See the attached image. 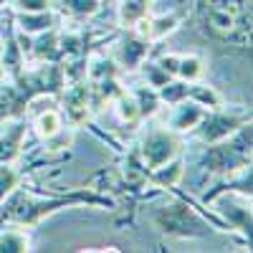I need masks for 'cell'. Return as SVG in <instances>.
<instances>
[{"instance_id": "cell-19", "label": "cell", "mask_w": 253, "mask_h": 253, "mask_svg": "<svg viewBox=\"0 0 253 253\" xmlns=\"http://www.w3.org/2000/svg\"><path fill=\"white\" fill-rule=\"evenodd\" d=\"M187 99L195 101V104H200L203 109H218V107H223V104H225L223 94H220L215 86L205 84L203 79L190 81V86H187Z\"/></svg>"}, {"instance_id": "cell-9", "label": "cell", "mask_w": 253, "mask_h": 253, "mask_svg": "<svg viewBox=\"0 0 253 253\" xmlns=\"http://www.w3.org/2000/svg\"><path fill=\"white\" fill-rule=\"evenodd\" d=\"M152 48H155V43H150V41L142 38L134 31H122L119 36L112 38V58L117 61L122 74L137 71L139 63L147 56H152Z\"/></svg>"}, {"instance_id": "cell-10", "label": "cell", "mask_w": 253, "mask_h": 253, "mask_svg": "<svg viewBox=\"0 0 253 253\" xmlns=\"http://www.w3.org/2000/svg\"><path fill=\"white\" fill-rule=\"evenodd\" d=\"M0 63H3V71L5 79H15L18 74H23V69L28 66V58L23 53V46L18 41L15 26H13V18L8 13V23L0 33Z\"/></svg>"}, {"instance_id": "cell-5", "label": "cell", "mask_w": 253, "mask_h": 253, "mask_svg": "<svg viewBox=\"0 0 253 253\" xmlns=\"http://www.w3.org/2000/svg\"><path fill=\"white\" fill-rule=\"evenodd\" d=\"M134 152L147 170H155V167L185 155V137L165 124H150L134 144Z\"/></svg>"}, {"instance_id": "cell-23", "label": "cell", "mask_w": 253, "mask_h": 253, "mask_svg": "<svg viewBox=\"0 0 253 253\" xmlns=\"http://www.w3.org/2000/svg\"><path fill=\"white\" fill-rule=\"evenodd\" d=\"M28 172L31 167H20V162H0V203L23 182Z\"/></svg>"}, {"instance_id": "cell-27", "label": "cell", "mask_w": 253, "mask_h": 253, "mask_svg": "<svg viewBox=\"0 0 253 253\" xmlns=\"http://www.w3.org/2000/svg\"><path fill=\"white\" fill-rule=\"evenodd\" d=\"M101 3H104V5H109V3H114V0H101Z\"/></svg>"}, {"instance_id": "cell-13", "label": "cell", "mask_w": 253, "mask_h": 253, "mask_svg": "<svg viewBox=\"0 0 253 253\" xmlns=\"http://www.w3.org/2000/svg\"><path fill=\"white\" fill-rule=\"evenodd\" d=\"M180 26H182V15L175 13V10H170V13H160V15H152L150 13L147 18H142L132 31L139 33L142 38H147L150 43H160V41L170 38Z\"/></svg>"}, {"instance_id": "cell-21", "label": "cell", "mask_w": 253, "mask_h": 253, "mask_svg": "<svg viewBox=\"0 0 253 253\" xmlns=\"http://www.w3.org/2000/svg\"><path fill=\"white\" fill-rule=\"evenodd\" d=\"M104 8L101 0H56V10L63 18H74V20H86L94 18Z\"/></svg>"}, {"instance_id": "cell-2", "label": "cell", "mask_w": 253, "mask_h": 253, "mask_svg": "<svg viewBox=\"0 0 253 253\" xmlns=\"http://www.w3.org/2000/svg\"><path fill=\"white\" fill-rule=\"evenodd\" d=\"M152 225L162 238H177V241H203L210 236V220L195 208L193 198L185 195L180 187L167 193V200L150 213Z\"/></svg>"}, {"instance_id": "cell-14", "label": "cell", "mask_w": 253, "mask_h": 253, "mask_svg": "<svg viewBox=\"0 0 253 253\" xmlns=\"http://www.w3.org/2000/svg\"><path fill=\"white\" fill-rule=\"evenodd\" d=\"M208 109H203L200 104L190 101V99H182L177 104H170L167 109V117H165V126H170L172 132L182 134V137H190V132L200 124V119L205 117Z\"/></svg>"}, {"instance_id": "cell-15", "label": "cell", "mask_w": 253, "mask_h": 253, "mask_svg": "<svg viewBox=\"0 0 253 253\" xmlns=\"http://www.w3.org/2000/svg\"><path fill=\"white\" fill-rule=\"evenodd\" d=\"M185 175H187V160L185 155H180L170 162L155 167V170H147V182H150L155 193H170V190L182 185Z\"/></svg>"}, {"instance_id": "cell-11", "label": "cell", "mask_w": 253, "mask_h": 253, "mask_svg": "<svg viewBox=\"0 0 253 253\" xmlns=\"http://www.w3.org/2000/svg\"><path fill=\"white\" fill-rule=\"evenodd\" d=\"M3 124L5 129H0V162H20L26 152L31 122L23 117V119H10Z\"/></svg>"}, {"instance_id": "cell-16", "label": "cell", "mask_w": 253, "mask_h": 253, "mask_svg": "<svg viewBox=\"0 0 253 253\" xmlns=\"http://www.w3.org/2000/svg\"><path fill=\"white\" fill-rule=\"evenodd\" d=\"M8 13L13 18V26L26 36H38V33L51 31V28H61L63 20H66L56 8L38 10V13H15V10H8Z\"/></svg>"}, {"instance_id": "cell-22", "label": "cell", "mask_w": 253, "mask_h": 253, "mask_svg": "<svg viewBox=\"0 0 253 253\" xmlns=\"http://www.w3.org/2000/svg\"><path fill=\"white\" fill-rule=\"evenodd\" d=\"M129 91H132V96H134V101H137V107H139L142 122L152 119V117L160 112L162 101H160V96H157V89L147 86V84L142 81V84H134V86H129Z\"/></svg>"}, {"instance_id": "cell-26", "label": "cell", "mask_w": 253, "mask_h": 253, "mask_svg": "<svg viewBox=\"0 0 253 253\" xmlns=\"http://www.w3.org/2000/svg\"><path fill=\"white\" fill-rule=\"evenodd\" d=\"M5 79V71H3V63H0V81H3Z\"/></svg>"}, {"instance_id": "cell-4", "label": "cell", "mask_w": 253, "mask_h": 253, "mask_svg": "<svg viewBox=\"0 0 253 253\" xmlns=\"http://www.w3.org/2000/svg\"><path fill=\"white\" fill-rule=\"evenodd\" d=\"M195 13L200 18V26L210 38L218 41H236L248 38V8L246 0H198Z\"/></svg>"}, {"instance_id": "cell-20", "label": "cell", "mask_w": 253, "mask_h": 253, "mask_svg": "<svg viewBox=\"0 0 253 253\" xmlns=\"http://www.w3.org/2000/svg\"><path fill=\"white\" fill-rule=\"evenodd\" d=\"M112 107H114V112H117V117H119L122 124H126V126H139V124H144V122H142V114H139V107H137V101H134L132 91L126 89V86L114 96Z\"/></svg>"}, {"instance_id": "cell-28", "label": "cell", "mask_w": 253, "mask_h": 253, "mask_svg": "<svg viewBox=\"0 0 253 253\" xmlns=\"http://www.w3.org/2000/svg\"><path fill=\"white\" fill-rule=\"evenodd\" d=\"M150 3H155V0H150Z\"/></svg>"}, {"instance_id": "cell-17", "label": "cell", "mask_w": 253, "mask_h": 253, "mask_svg": "<svg viewBox=\"0 0 253 253\" xmlns=\"http://www.w3.org/2000/svg\"><path fill=\"white\" fill-rule=\"evenodd\" d=\"M150 13H152L150 0H117V26L122 31H132Z\"/></svg>"}, {"instance_id": "cell-3", "label": "cell", "mask_w": 253, "mask_h": 253, "mask_svg": "<svg viewBox=\"0 0 253 253\" xmlns=\"http://www.w3.org/2000/svg\"><path fill=\"white\" fill-rule=\"evenodd\" d=\"M203 152L198 155V167L203 177H225L230 172L241 170L251 165V122L243 124L236 134L228 139L213 142V144H200Z\"/></svg>"}, {"instance_id": "cell-7", "label": "cell", "mask_w": 253, "mask_h": 253, "mask_svg": "<svg viewBox=\"0 0 253 253\" xmlns=\"http://www.w3.org/2000/svg\"><path fill=\"white\" fill-rule=\"evenodd\" d=\"M210 208L215 210V215L220 218L228 233H236L251 248V198L238 193H220L218 198L210 200Z\"/></svg>"}, {"instance_id": "cell-6", "label": "cell", "mask_w": 253, "mask_h": 253, "mask_svg": "<svg viewBox=\"0 0 253 253\" xmlns=\"http://www.w3.org/2000/svg\"><path fill=\"white\" fill-rule=\"evenodd\" d=\"M248 122H251L248 107H243V104H238V107L223 104L218 109H208L205 117L200 119V124L190 132V137L198 144H213V142H220V139H228L230 134H236Z\"/></svg>"}, {"instance_id": "cell-8", "label": "cell", "mask_w": 253, "mask_h": 253, "mask_svg": "<svg viewBox=\"0 0 253 253\" xmlns=\"http://www.w3.org/2000/svg\"><path fill=\"white\" fill-rule=\"evenodd\" d=\"M58 109L63 114V122H66L71 129H81L86 126L91 119V91H89V81L86 76L79 81H69L66 86L58 94Z\"/></svg>"}, {"instance_id": "cell-12", "label": "cell", "mask_w": 253, "mask_h": 253, "mask_svg": "<svg viewBox=\"0 0 253 253\" xmlns=\"http://www.w3.org/2000/svg\"><path fill=\"white\" fill-rule=\"evenodd\" d=\"M160 66L172 79L182 81H198L205 74V61L198 53H160L155 58Z\"/></svg>"}, {"instance_id": "cell-18", "label": "cell", "mask_w": 253, "mask_h": 253, "mask_svg": "<svg viewBox=\"0 0 253 253\" xmlns=\"http://www.w3.org/2000/svg\"><path fill=\"white\" fill-rule=\"evenodd\" d=\"M33 251V236L28 228L0 225V253H28Z\"/></svg>"}, {"instance_id": "cell-25", "label": "cell", "mask_w": 253, "mask_h": 253, "mask_svg": "<svg viewBox=\"0 0 253 253\" xmlns=\"http://www.w3.org/2000/svg\"><path fill=\"white\" fill-rule=\"evenodd\" d=\"M56 8V0H8V10L15 13H38Z\"/></svg>"}, {"instance_id": "cell-1", "label": "cell", "mask_w": 253, "mask_h": 253, "mask_svg": "<svg viewBox=\"0 0 253 253\" xmlns=\"http://www.w3.org/2000/svg\"><path fill=\"white\" fill-rule=\"evenodd\" d=\"M74 208H96V210H114L117 200L96 187H74L69 193H41V190L20 182L13 193L0 203V225H20L36 228L46 218Z\"/></svg>"}, {"instance_id": "cell-24", "label": "cell", "mask_w": 253, "mask_h": 253, "mask_svg": "<svg viewBox=\"0 0 253 253\" xmlns=\"http://www.w3.org/2000/svg\"><path fill=\"white\" fill-rule=\"evenodd\" d=\"M137 71L142 74V81L147 84V86H152V89H160V86H165V84L172 79V76L167 74V71L160 66V63H157L155 58H150V56H147V58L139 63V69H137Z\"/></svg>"}]
</instances>
